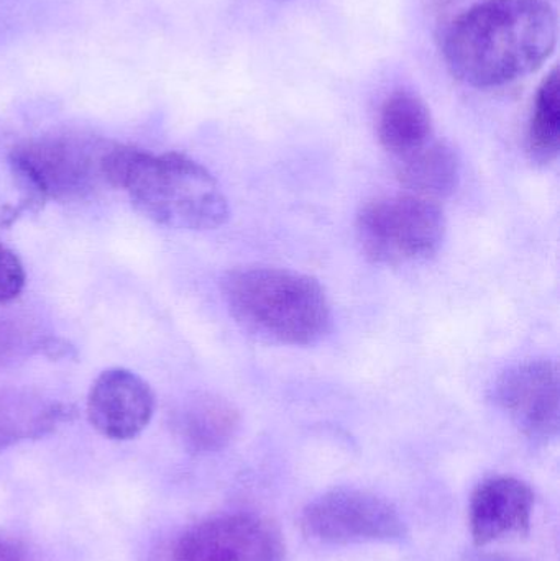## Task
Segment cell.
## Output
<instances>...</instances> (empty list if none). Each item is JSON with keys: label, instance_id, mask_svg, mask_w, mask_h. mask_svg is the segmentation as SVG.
<instances>
[{"label": "cell", "instance_id": "obj_1", "mask_svg": "<svg viewBox=\"0 0 560 561\" xmlns=\"http://www.w3.org/2000/svg\"><path fill=\"white\" fill-rule=\"evenodd\" d=\"M558 38L551 0H470L441 25L439 49L457 81L492 91L542 68Z\"/></svg>", "mask_w": 560, "mask_h": 561}, {"label": "cell", "instance_id": "obj_2", "mask_svg": "<svg viewBox=\"0 0 560 561\" xmlns=\"http://www.w3.org/2000/svg\"><path fill=\"white\" fill-rule=\"evenodd\" d=\"M101 171L105 183L125 191L135 209L158 226L197 232L219 229L229 219L216 178L184 154L108 144Z\"/></svg>", "mask_w": 560, "mask_h": 561}, {"label": "cell", "instance_id": "obj_3", "mask_svg": "<svg viewBox=\"0 0 560 561\" xmlns=\"http://www.w3.org/2000/svg\"><path fill=\"white\" fill-rule=\"evenodd\" d=\"M233 319L255 335L283 345H315L328 335L332 310L318 279L292 270L249 266L222 280Z\"/></svg>", "mask_w": 560, "mask_h": 561}, {"label": "cell", "instance_id": "obj_4", "mask_svg": "<svg viewBox=\"0 0 560 561\" xmlns=\"http://www.w3.org/2000/svg\"><path fill=\"white\" fill-rule=\"evenodd\" d=\"M355 233L372 262L410 265L439 252L446 239V217L436 201L414 194L378 197L358 210Z\"/></svg>", "mask_w": 560, "mask_h": 561}, {"label": "cell", "instance_id": "obj_5", "mask_svg": "<svg viewBox=\"0 0 560 561\" xmlns=\"http://www.w3.org/2000/svg\"><path fill=\"white\" fill-rule=\"evenodd\" d=\"M108 141L78 134L46 135L13 147V176L42 199L84 196L102 180L101 163Z\"/></svg>", "mask_w": 560, "mask_h": 561}, {"label": "cell", "instance_id": "obj_6", "mask_svg": "<svg viewBox=\"0 0 560 561\" xmlns=\"http://www.w3.org/2000/svg\"><path fill=\"white\" fill-rule=\"evenodd\" d=\"M301 529L325 546L395 542L407 537V524L393 504L368 491L339 488L308 504Z\"/></svg>", "mask_w": 560, "mask_h": 561}, {"label": "cell", "instance_id": "obj_7", "mask_svg": "<svg viewBox=\"0 0 560 561\" xmlns=\"http://www.w3.org/2000/svg\"><path fill=\"white\" fill-rule=\"evenodd\" d=\"M163 561H286V552L270 520L256 514L233 513L184 530Z\"/></svg>", "mask_w": 560, "mask_h": 561}, {"label": "cell", "instance_id": "obj_8", "mask_svg": "<svg viewBox=\"0 0 560 561\" xmlns=\"http://www.w3.org/2000/svg\"><path fill=\"white\" fill-rule=\"evenodd\" d=\"M559 369L549 359H532L508 369L495 386V401L522 434L536 442L558 437Z\"/></svg>", "mask_w": 560, "mask_h": 561}, {"label": "cell", "instance_id": "obj_9", "mask_svg": "<svg viewBox=\"0 0 560 561\" xmlns=\"http://www.w3.org/2000/svg\"><path fill=\"white\" fill-rule=\"evenodd\" d=\"M155 394L134 371L107 369L92 382L88 419L92 427L111 440H132L150 424Z\"/></svg>", "mask_w": 560, "mask_h": 561}, {"label": "cell", "instance_id": "obj_10", "mask_svg": "<svg viewBox=\"0 0 560 561\" xmlns=\"http://www.w3.org/2000/svg\"><path fill=\"white\" fill-rule=\"evenodd\" d=\"M535 493L518 478L493 477L473 491L469 506L470 534L479 549L508 537L528 536Z\"/></svg>", "mask_w": 560, "mask_h": 561}, {"label": "cell", "instance_id": "obj_11", "mask_svg": "<svg viewBox=\"0 0 560 561\" xmlns=\"http://www.w3.org/2000/svg\"><path fill=\"white\" fill-rule=\"evenodd\" d=\"M174 432L193 454H216L236 438L240 414L236 405L216 394L187 399L174 414Z\"/></svg>", "mask_w": 560, "mask_h": 561}, {"label": "cell", "instance_id": "obj_12", "mask_svg": "<svg viewBox=\"0 0 560 561\" xmlns=\"http://www.w3.org/2000/svg\"><path fill=\"white\" fill-rule=\"evenodd\" d=\"M68 417L61 402L25 388L0 389V451L52 434Z\"/></svg>", "mask_w": 560, "mask_h": 561}, {"label": "cell", "instance_id": "obj_13", "mask_svg": "<svg viewBox=\"0 0 560 561\" xmlns=\"http://www.w3.org/2000/svg\"><path fill=\"white\" fill-rule=\"evenodd\" d=\"M377 134L381 147L401 160L434 140L433 115L420 95L400 89L381 104Z\"/></svg>", "mask_w": 560, "mask_h": 561}, {"label": "cell", "instance_id": "obj_14", "mask_svg": "<svg viewBox=\"0 0 560 561\" xmlns=\"http://www.w3.org/2000/svg\"><path fill=\"white\" fill-rule=\"evenodd\" d=\"M398 178L408 193L439 203L459 186L460 160L453 147L431 140L426 147L398 160Z\"/></svg>", "mask_w": 560, "mask_h": 561}, {"label": "cell", "instance_id": "obj_15", "mask_svg": "<svg viewBox=\"0 0 560 561\" xmlns=\"http://www.w3.org/2000/svg\"><path fill=\"white\" fill-rule=\"evenodd\" d=\"M528 153L533 161L549 164L558 160L560 148L559 72L552 69L536 92L528 124Z\"/></svg>", "mask_w": 560, "mask_h": 561}, {"label": "cell", "instance_id": "obj_16", "mask_svg": "<svg viewBox=\"0 0 560 561\" xmlns=\"http://www.w3.org/2000/svg\"><path fill=\"white\" fill-rule=\"evenodd\" d=\"M35 348H42V343L30 332L28 327L15 319L0 317V369L30 355Z\"/></svg>", "mask_w": 560, "mask_h": 561}, {"label": "cell", "instance_id": "obj_17", "mask_svg": "<svg viewBox=\"0 0 560 561\" xmlns=\"http://www.w3.org/2000/svg\"><path fill=\"white\" fill-rule=\"evenodd\" d=\"M25 270L19 256L0 242V306L12 302L25 287Z\"/></svg>", "mask_w": 560, "mask_h": 561}, {"label": "cell", "instance_id": "obj_18", "mask_svg": "<svg viewBox=\"0 0 560 561\" xmlns=\"http://www.w3.org/2000/svg\"><path fill=\"white\" fill-rule=\"evenodd\" d=\"M0 561H30L25 549L13 540L0 537Z\"/></svg>", "mask_w": 560, "mask_h": 561}, {"label": "cell", "instance_id": "obj_19", "mask_svg": "<svg viewBox=\"0 0 560 561\" xmlns=\"http://www.w3.org/2000/svg\"><path fill=\"white\" fill-rule=\"evenodd\" d=\"M462 561H522L513 559V557L502 556V553L492 552H470L464 557Z\"/></svg>", "mask_w": 560, "mask_h": 561}]
</instances>
